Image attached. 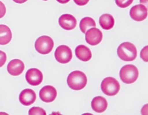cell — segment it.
<instances>
[{
	"label": "cell",
	"mask_w": 148,
	"mask_h": 115,
	"mask_svg": "<svg viewBox=\"0 0 148 115\" xmlns=\"http://www.w3.org/2000/svg\"><path fill=\"white\" fill-rule=\"evenodd\" d=\"M141 114L143 115H148V103L144 105L141 109Z\"/></svg>",
	"instance_id": "d4e9b609"
},
{
	"label": "cell",
	"mask_w": 148,
	"mask_h": 115,
	"mask_svg": "<svg viewBox=\"0 0 148 115\" xmlns=\"http://www.w3.org/2000/svg\"><path fill=\"white\" fill-rule=\"evenodd\" d=\"M25 78L27 83L33 86L40 85L43 79V73L39 69L30 68L26 72Z\"/></svg>",
	"instance_id": "ba28073f"
},
{
	"label": "cell",
	"mask_w": 148,
	"mask_h": 115,
	"mask_svg": "<svg viewBox=\"0 0 148 115\" xmlns=\"http://www.w3.org/2000/svg\"><path fill=\"white\" fill-rule=\"evenodd\" d=\"M75 55L78 59L83 62L89 61L92 57V53L90 50L84 45H80L76 47Z\"/></svg>",
	"instance_id": "9a60e30c"
},
{
	"label": "cell",
	"mask_w": 148,
	"mask_h": 115,
	"mask_svg": "<svg viewBox=\"0 0 148 115\" xmlns=\"http://www.w3.org/2000/svg\"><path fill=\"white\" fill-rule=\"evenodd\" d=\"M53 40L49 36L43 35L39 37L35 43V48L38 53L43 55L50 53L53 48Z\"/></svg>",
	"instance_id": "277c9868"
},
{
	"label": "cell",
	"mask_w": 148,
	"mask_h": 115,
	"mask_svg": "<svg viewBox=\"0 0 148 115\" xmlns=\"http://www.w3.org/2000/svg\"><path fill=\"white\" fill-rule=\"evenodd\" d=\"M29 115H46V112L43 109L40 107H37V106H34L32 107L31 109L29 110L28 112Z\"/></svg>",
	"instance_id": "d6986e66"
},
{
	"label": "cell",
	"mask_w": 148,
	"mask_h": 115,
	"mask_svg": "<svg viewBox=\"0 0 148 115\" xmlns=\"http://www.w3.org/2000/svg\"><path fill=\"white\" fill-rule=\"evenodd\" d=\"M59 24L64 30H72L76 27L77 20L72 14H64L59 17Z\"/></svg>",
	"instance_id": "8fae6325"
},
{
	"label": "cell",
	"mask_w": 148,
	"mask_h": 115,
	"mask_svg": "<svg viewBox=\"0 0 148 115\" xmlns=\"http://www.w3.org/2000/svg\"><path fill=\"white\" fill-rule=\"evenodd\" d=\"M101 90L107 96H115L119 91L120 84L114 78L106 77L101 83Z\"/></svg>",
	"instance_id": "5b68a950"
},
{
	"label": "cell",
	"mask_w": 148,
	"mask_h": 115,
	"mask_svg": "<svg viewBox=\"0 0 148 115\" xmlns=\"http://www.w3.org/2000/svg\"><path fill=\"white\" fill-rule=\"evenodd\" d=\"M118 56L124 61H133L137 56V50L134 44L130 42L123 43L117 49Z\"/></svg>",
	"instance_id": "7a4b0ae2"
},
{
	"label": "cell",
	"mask_w": 148,
	"mask_h": 115,
	"mask_svg": "<svg viewBox=\"0 0 148 115\" xmlns=\"http://www.w3.org/2000/svg\"><path fill=\"white\" fill-rule=\"evenodd\" d=\"M116 4L121 8H126L131 5L134 0H115Z\"/></svg>",
	"instance_id": "ffe728a7"
},
{
	"label": "cell",
	"mask_w": 148,
	"mask_h": 115,
	"mask_svg": "<svg viewBox=\"0 0 148 115\" xmlns=\"http://www.w3.org/2000/svg\"><path fill=\"white\" fill-rule=\"evenodd\" d=\"M20 102L24 106H30L36 100V93L30 89H26L22 91L19 96Z\"/></svg>",
	"instance_id": "7c38bea8"
},
{
	"label": "cell",
	"mask_w": 148,
	"mask_h": 115,
	"mask_svg": "<svg viewBox=\"0 0 148 115\" xmlns=\"http://www.w3.org/2000/svg\"><path fill=\"white\" fill-rule=\"evenodd\" d=\"M99 24L103 30H108L114 27L115 20L114 17L110 14H103L100 17Z\"/></svg>",
	"instance_id": "e0dca14e"
},
{
	"label": "cell",
	"mask_w": 148,
	"mask_h": 115,
	"mask_svg": "<svg viewBox=\"0 0 148 115\" xmlns=\"http://www.w3.org/2000/svg\"><path fill=\"white\" fill-rule=\"evenodd\" d=\"M67 84L70 89L75 91L83 89L88 83L87 76L80 70H75L69 73L67 77Z\"/></svg>",
	"instance_id": "6da1fadb"
},
{
	"label": "cell",
	"mask_w": 148,
	"mask_h": 115,
	"mask_svg": "<svg viewBox=\"0 0 148 115\" xmlns=\"http://www.w3.org/2000/svg\"><path fill=\"white\" fill-rule=\"evenodd\" d=\"M7 61V55L4 52L0 50V68L2 67Z\"/></svg>",
	"instance_id": "7402d4cb"
},
{
	"label": "cell",
	"mask_w": 148,
	"mask_h": 115,
	"mask_svg": "<svg viewBox=\"0 0 148 115\" xmlns=\"http://www.w3.org/2000/svg\"><path fill=\"white\" fill-rule=\"evenodd\" d=\"M121 80L127 84H131L137 80L139 76V70L135 66L132 64L123 66L119 72Z\"/></svg>",
	"instance_id": "3957f363"
},
{
	"label": "cell",
	"mask_w": 148,
	"mask_h": 115,
	"mask_svg": "<svg viewBox=\"0 0 148 115\" xmlns=\"http://www.w3.org/2000/svg\"><path fill=\"white\" fill-rule=\"evenodd\" d=\"M130 17L135 21L141 22L145 20L148 15L147 9L143 4H137L132 7L130 12Z\"/></svg>",
	"instance_id": "9c48e42d"
},
{
	"label": "cell",
	"mask_w": 148,
	"mask_h": 115,
	"mask_svg": "<svg viewBox=\"0 0 148 115\" xmlns=\"http://www.w3.org/2000/svg\"><path fill=\"white\" fill-rule=\"evenodd\" d=\"M140 57L145 62H148V45L142 49L141 52H140Z\"/></svg>",
	"instance_id": "44dd1931"
},
{
	"label": "cell",
	"mask_w": 148,
	"mask_h": 115,
	"mask_svg": "<svg viewBox=\"0 0 148 115\" xmlns=\"http://www.w3.org/2000/svg\"><path fill=\"white\" fill-rule=\"evenodd\" d=\"M90 0H74L75 4L79 6H84L89 2Z\"/></svg>",
	"instance_id": "cb8c5ba5"
},
{
	"label": "cell",
	"mask_w": 148,
	"mask_h": 115,
	"mask_svg": "<svg viewBox=\"0 0 148 115\" xmlns=\"http://www.w3.org/2000/svg\"><path fill=\"white\" fill-rule=\"evenodd\" d=\"M140 4H143L146 7V8L148 10V0H140Z\"/></svg>",
	"instance_id": "484cf974"
},
{
	"label": "cell",
	"mask_w": 148,
	"mask_h": 115,
	"mask_svg": "<svg viewBox=\"0 0 148 115\" xmlns=\"http://www.w3.org/2000/svg\"><path fill=\"white\" fill-rule=\"evenodd\" d=\"M103 40V33L99 29L92 27L85 32V40L90 45H97Z\"/></svg>",
	"instance_id": "52a82bcc"
},
{
	"label": "cell",
	"mask_w": 148,
	"mask_h": 115,
	"mask_svg": "<svg viewBox=\"0 0 148 115\" xmlns=\"http://www.w3.org/2000/svg\"><path fill=\"white\" fill-rule=\"evenodd\" d=\"M13 1L16 3H18V4H23V3L26 2L27 0H13Z\"/></svg>",
	"instance_id": "4316f807"
},
{
	"label": "cell",
	"mask_w": 148,
	"mask_h": 115,
	"mask_svg": "<svg viewBox=\"0 0 148 115\" xmlns=\"http://www.w3.org/2000/svg\"><path fill=\"white\" fill-rule=\"evenodd\" d=\"M95 26H96V23H95V20L89 17L82 18L81 20L80 23H79V29L82 31V32L85 33V34L87 30L92 28V27H95Z\"/></svg>",
	"instance_id": "ac0fdd59"
},
{
	"label": "cell",
	"mask_w": 148,
	"mask_h": 115,
	"mask_svg": "<svg viewBox=\"0 0 148 115\" xmlns=\"http://www.w3.org/2000/svg\"><path fill=\"white\" fill-rule=\"evenodd\" d=\"M25 69L24 63L20 59H13L7 65V71L12 76H19Z\"/></svg>",
	"instance_id": "4fadbf2b"
},
{
	"label": "cell",
	"mask_w": 148,
	"mask_h": 115,
	"mask_svg": "<svg viewBox=\"0 0 148 115\" xmlns=\"http://www.w3.org/2000/svg\"><path fill=\"white\" fill-rule=\"evenodd\" d=\"M43 1H47V0H43Z\"/></svg>",
	"instance_id": "f1b7e54d"
},
{
	"label": "cell",
	"mask_w": 148,
	"mask_h": 115,
	"mask_svg": "<svg viewBox=\"0 0 148 115\" xmlns=\"http://www.w3.org/2000/svg\"><path fill=\"white\" fill-rule=\"evenodd\" d=\"M58 2L61 3V4H66L67 2H69L70 0H56Z\"/></svg>",
	"instance_id": "83f0119b"
},
{
	"label": "cell",
	"mask_w": 148,
	"mask_h": 115,
	"mask_svg": "<svg viewBox=\"0 0 148 115\" xmlns=\"http://www.w3.org/2000/svg\"><path fill=\"white\" fill-rule=\"evenodd\" d=\"M6 14V7L4 3L0 1V18H2Z\"/></svg>",
	"instance_id": "603a6c76"
},
{
	"label": "cell",
	"mask_w": 148,
	"mask_h": 115,
	"mask_svg": "<svg viewBox=\"0 0 148 115\" xmlns=\"http://www.w3.org/2000/svg\"><path fill=\"white\" fill-rule=\"evenodd\" d=\"M55 58L59 63L65 64L71 61L72 58V52L70 47L62 45L56 49L54 53Z\"/></svg>",
	"instance_id": "8992f818"
},
{
	"label": "cell",
	"mask_w": 148,
	"mask_h": 115,
	"mask_svg": "<svg viewBox=\"0 0 148 115\" xmlns=\"http://www.w3.org/2000/svg\"><path fill=\"white\" fill-rule=\"evenodd\" d=\"M12 32L10 27L5 24H0V45H4L11 41Z\"/></svg>",
	"instance_id": "2e32d148"
},
{
	"label": "cell",
	"mask_w": 148,
	"mask_h": 115,
	"mask_svg": "<svg viewBox=\"0 0 148 115\" xmlns=\"http://www.w3.org/2000/svg\"><path fill=\"white\" fill-rule=\"evenodd\" d=\"M56 96H57L56 89L53 86L49 85L43 86L39 92V96L40 99L46 103L53 101L56 99Z\"/></svg>",
	"instance_id": "30bf717a"
},
{
	"label": "cell",
	"mask_w": 148,
	"mask_h": 115,
	"mask_svg": "<svg viewBox=\"0 0 148 115\" xmlns=\"http://www.w3.org/2000/svg\"><path fill=\"white\" fill-rule=\"evenodd\" d=\"M91 106L93 111L98 113H102L105 112L108 107V102L106 99L101 96H95L91 102Z\"/></svg>",
	"instance_id": "5bb4252c"
}]
</instances>
